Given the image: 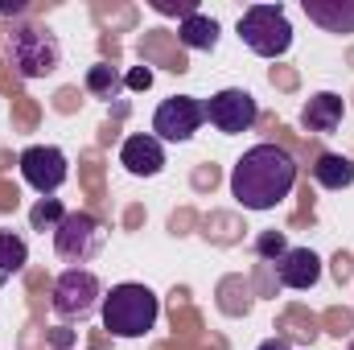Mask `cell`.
I'll list each match as a JSON object with an SVG mask.
<instances>
[{"label":"cell","instance_id":"cell-1","mask_svg":"<svg viewBox=\"0 0 354 350\" xmlns=\"http://www.w3.org/2000/svg\"><path fill=\"white\" fill-rule=\"evenodd\" d=\"M297 185V161L280 145H252L235 169H231V194L243 210H276Z\"/></svg>","mask_w":354,"mask_h":350},{"label":"cell","instance_id":"cell-2","mask_svg":"<svg viewBox=\"0 0 354 350\" xmlns=\"http://www.w3.org/2000/svg\"><path fill=\"white\" fill-rule=\"evenodd\" d=\"M157 317H161V301L149 284L128 280L103 297V326L115 338H145V334H153Z\"/></svg>","mask_w":354,"mask_h":350},{"label":"cell","instance_id":"cell-3","mask_svg":"<svg viewBox=\"0 0 354 350\" xmlns=\"http://www.w3.org/2000/svg\"><path fill=\"white\" fill-rule=\"evenodd\" d=\"M4 58L21 79H50L62 66V42L41 25H17L4 42Z\"/></svg>","mask_w":354,"mask_h":350},{"label":"cell","instance_id":"cell-4","mask_svg":"<svg viewBox=\"0 0 354 350\" xmlns=\"http://www.w3.org/2000/svg\"><path fill=\"white\" fill-rule=\"evenodd\" d=\"M239 37H243V46H248L252 54H260V58H280V54H288V46H292L288 12H284L280 4H252V8H243V17H239Z\"/></svg>","mask_w":354,"mask_h":350},{"label":"cell","instance_id":"cell-5","mask_svg":"<svg viewBox=\"0 0 354 350\" xmlns=\"http://www.w3.org/2000/svg\"><path fill=\"white\" fill-rule=\"evenodd\" d=\"M103 248H107V227L87 210H71L54 231V252L66 264H75V268L91 264Z\"/></svg>","mask_w":354,"mask_h":350},{"label":"cell","instance_id":"cell-6","mask_svg":"<svg viewBox=\"0 0 354 350\" xmlns=\"http://www.w3.org/2000/svg\"><path fill=\"white\" fill-rule=\"evenodd\" d=\"M99 301H103V284H99V276H95L91 268H66V272L54 280L50 305H54V313H58L62 322H75V317L95 313Z\"/></svg>","mask_w":354,"mask_h":350},{"label":"cell","instance_id":"cell-7","mask_svg":"<svg viewBox=\"0 0 354 350\" xmlns=\"http://www.w3.org/2000/svg\"><path fill=\"white\" fill-rule=\"evenodd\" d=\"M202 120H206V107L194 95H174L153 111V136L161 145H185V140H194Z\"/></svg>","mask_w":354,"mask_h":350},{"label":"cell","instance_id":"cell-8","mask_svg":"<svg viewBox=\"0 0 354 350\" xmlns=\"http://www.w3.org/2000/svg\"><path fill=\"white\" fill-rule=\"evenodd\" d=\"M17 165H21V177H25L41 198L58 194V190L66 185V177H71V161H66V153L54 149V145H29V149L21 153Z\"/></svg>","mask_w":354,"mask_h":350},{"label":"cell","instance_id":"cell-9","mask_svg":"<svg viewBox=\"0 0 354 350\" xmlns=\"http://www.w3.org/2000/svg\"><path fill=\"white\" fill-rule=\"evenodd\" d=\"M202 107H206V120H210L223 136H239V132H248V128L256 124V116H260L256 95L243 91V87L218 91V95H210Z\"/></svg>","mask_w":354,"mask_h":350},{"label":"cell","instance_id":"cell-10","mask_svg":"<svg viewBox=\"0 0 354 350\" xmlns=\"http://www.w3.org/2000/svg\"><path fill=\"white\" fill-rule=\"evenodd\" d=\"M120 165L132 177H157L165 169V145L149 132H136L120 145Z\"/></svg>","mask_w":354,"mask_h":350},{"label":"cell","instance_id":"cell-11","mask_svg":"<svg viewBox=\"0 0 354 350\" xmlns=\"http://www.w3.org/2000/svg\"><path fill=\"white\" fill-rule=\"evenodd\" d=\"M276 276H280L284 288H313L322 280V256L309 252V248H288L276 260Z\"/></svg>","mask_w":354,"mask_h":350},{"label":"cell","instance_id":"cell-12","mask_svg":"<svg viewBox=\"0 0 354 350\" xmlns=\"http://www.w3.org/2000/svg\"><path fill=\"white\" fill-rule=\"evenodd\" d=\"M342 116H346V103H342V95H334V91H317V95L305 103V111H301V124H305L309 132H322V136H330V132H338Z\"/></svg>","mask_w":354,"mask_h":350},{"label":"cell","instance_id":"cell-13","mask_svg":"<svg viewBox=\"0 0 354 350\" xmlns=\"http://www.w3.org/2000/svg\"><path fill=\"white\" fill-rule=\"evenodd\" d=\"M305 17L322 25L326 33H354V4L351 0H305Z\"/></svg>","mask_w":354,"mask_h":350},{"label":"cell","instance_id":"cell-14","mask_svg":"<svg viewBox=\"0 0 354 350\" xmlns=\"http://www.w3.org/2000/svg\"><path fill=\"white\" fill-rule=\"evenodd\" d=\"M177 37H181V46H189V50H214L218 46V21L214 17H206V12H189L181 25H177Z\"/></svg>","mask_w":354,"mask_h":350},{"label":"cell","instance_id":"cell-15","mask_svg":"<svg viewBox=\"0 0 354 350\" xmlns=\"http://www.w3.org/2000/svg\"><path fill=\"white\" fill-rule=\"evenodd\" d=\"M313 177L326 190H346V185H354V161L342 153H322L313 161Z\"/></svg>","mask_w":354,"mask_h":350},{"label":"cell","instance_id":"cell-16","mask_svg":"<svg viewBox=\"0 0 354 350\" xmlns=\"http://www.w3.org/2000/svg\"><path fill=\"white\" fill-rule=\"evenodd\" d=\"M25 264H29V243L17 231H0V284L25 272Z\"/></svg>","mask_w":354,"mask_h":350},{"label":"cell","instance_id":"cell-17","mask_svg":"<svg viewBox=\"0 0 354 350\" xmlns=\"http://www.w3.org/2000/svg\"><path fill=\"white\" fill-rule=\"evenodd\" d=\"M66 219V210H62V202L58 198H37V206L29 210V223H33V231H58V223Z\"/></svg>","mask_w":354,"mask_h":350},{"label":"cell","instance_id":"cell-18","mask_svg":"<svg viewBox=\"0 0 354 350\" xmlns=\"http://www.w3.org/2000/svg\"><path fill=\"white\" fill-rule=\"evenodd\" d=\"M87 91L99 95V99H111V95L120 91V75H115L107 62H95V66L87 71Z\"/></svg>","mask_w":354,"mask_h":350},{"label":"cell","instance_id":"cell-19","mask_svg":"<svg viewBox=\"0 0 354 350\" xmlns=\"http://www.w3.org/2000/svg\"><path fill=\"white\" fill-rule=\"evenodd\" d=\"M256 252H260L264 260H280V256L288 252V239H284L280 231H264V235L256 239Z\"/></svg>","mask_w":354,"mask_h":350},{"label":"cell","instance_id":"cell-20","mask_svg":"<svg viewBox=\"0 0 354 350\" xmlns=\"http://www.w3.org/2000/svg\"><path fill=\"white\" fill-rule=\"evenodd\" d=\"M128 87L132 91H149L153 87V71H149V66H136V71L128 75Z\"/></svg>","mask_w":354,"mask_h":350},{"label":"cell","instance_id":"cell-21","mask_svg":"<svg viewBox=\"0 0 354 350\" xmlns=\"http://www.w3.org/2000/svg\"><path fill=\"white\" fill-rule=\"evenodd\" d=\"M256 350H292V347H288V338H264Z\"/></svg>","mask_w":354,"mask_h":350},{"label":"cell","instance_id":"cell-22","mask_svg":"<svg viewBox=\"0 0 354 350\" xmlns=\"http://www.w3.org/2000/svg\"><path fill=\"white\" fill-rule=\"evenodd\" d=\"M351 350H354V342H351Z\"/></svg>","mask_w":354,"mask_h":350}]
</instances>
